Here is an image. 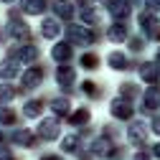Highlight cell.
Returning a JSON list of instances; mask_svg holds the SVG:
<instances>
[{"label": "cell", "mask_w": 160, "mask_h": 160, "mask_svg": "<svg viewBox=\"0 0 160 160\" xmlns=\"http://www.w3.org/2000/svg\"><path fill=\"white\" fill-rule=\"evenodd\" d=\"M155 152H158V155H160V148H158V150H155Z\"/></svg>", "instance_id": "1"}]
</instances>
